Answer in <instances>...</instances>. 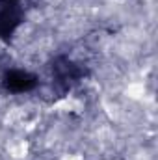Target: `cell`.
<instances>
[{
	"mask_svg": "<svg viewBox=\"0 0 158 160\" xmlns=\"http://www.w3.org/2000/svg\"><path fill=\"white\" fill-rule=\"evenodd\" d=\"M26 151H28V147H26V143H24V142H21L19 145L11 147V153H13V157H17V158L26 157Z\"/></svg>",
	"mask_w": 158,
	"mask_h": 160,
	"instance_id": "cell-1",
	"label": "cell"
},
{
	"mask_svg": "<svg viewBox=\"0 0 158 160\" xmlns=\"http://www.w3.org/2000/svg\"><path fill=\"white\" fill-rule=\"evenodd\" d=\"M6 50H7V43L0 38V56H2V54H6Z\"/></svg>",
	"mask_w": 158,
	"mask_h": 160,
	"instance_id": "cell-3",
	"label": "cell"
},
{
	"mask_svg": "<svg viewBox=\"0 0 158 160\" xmlns=\"http://www.w3.org/2000/svg\"><path fill=\"white\" fill-rule=\"evenodd\" d=\"M58 160H84V157L80 153H65V155H62Z\"/></svg>",
	"mask_w": 158,
	"mask_h": 160,
	"instance_id": "cell-2",
	"label": "cell"
}]
</instances>
